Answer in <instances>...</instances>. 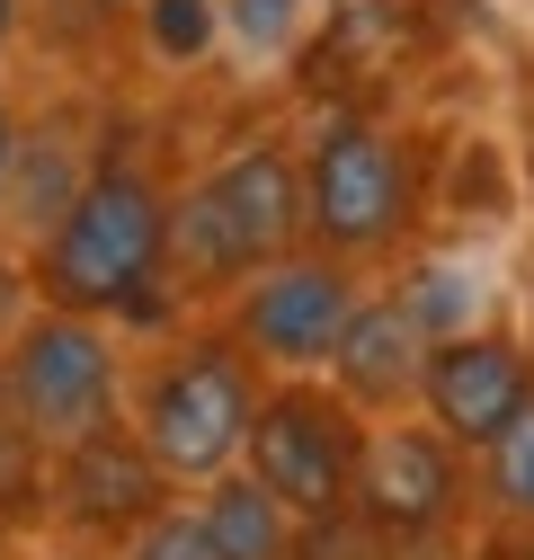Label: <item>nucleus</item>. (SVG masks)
Here are the masks:
<instances>
[{"label": "nucleus", "mask_w": 534, "mask_h": 560, "mask_svg": "<svg viewBox=\"0 0 534 560\" xmlns=\"http://www.w3.org/2000/svg\"><path fill=\"white\" fill-rule=\"evenodd\" d=\"M196 525L214 534L223 560H294V525H303V516H294L258 471L232 463V471L206 480V499H196Z\"/></svg>", "instance_id": "ddd939ff"}, {"label": "nucleus", "mask_w": 534, "mask_h": 560, "mask_svg": "<svg viewBox=\"0 0 534 560\" xmlns=\"http://www.w3.org/2000/svg\"><path fill=\"white\" fill-rule=\"evenodd\" d=\"M223 27H232V45H241L249 62H267V54H286V45H294L303 0H223Z\"/></svg>", "instance_id": "6ab92c4d"}, {"label": "nucleus", "mask_w": 534, "mask_h": 560, "mask_svg": "<svg viewBox=\"0 0 534 560\" xmlns=\"http://www.w3.org/2000/svg\"><path fill=\"white\" fill-rule=\"evenodd\" d=\"M143 36L161 62H196L223 36V0H143Z\"/></svg>", "instance_id": "a211bd4d"}, {"label": "nucleus", "mask_w": 534, "mask_h": 560, "mask_svg": "<svg viewBox=\"0 0 534 560\" xmlns=\"http://www.w3.org/2000/svg\"><path fill=\"white\" fill-rule=\"evenodd\" d=\"M0 560H10V534H0Z\"/></svg>", "instance_id": "4be33fe9"}, {"label": "nucleus", "mask_w": 534, "mask_h": 560, "mask_svg": "<svg viewBox=\"0 0 534 560\" xmlns=\"http://www.w3.org/2000/svg\"><path fill=\"white\" fill-rule=\"evenodd\" d=\"M161 267H170V196L134 161H98L36 241V303L107 320L143 303Z\"/></svg>", "instance_id": "f257e3e1"}, {"label": "nucleus", "mask_w": 534, "mask_h": 560, "mask_svg": "<svg viewBox=\"0 0 534 560\" xmlns=\"http://www.w3.org/2000/svg\"><path fill=\"white\" fill-rule=\"evenodd\" d=\"M481 454H490V499L508 516H534V392H525V409L508 418Z\"/></svg>", "instance_id": "f3484780"}, {"label": "nucleus", "mask_w": 534, "mask_h": 560, "mask_svg": "<svg viewBox=\"0 0 534 560\" xmlns=\"http://www.w3.org/2000/svg\"><path fill=\"white\" fill-rule=\"evenodd\" d=\"M45 480H54V445L27 418L0 409V525L10 516H45Z\"/></svg>", "instance_id": "2eb2a0df"}, {"label": "nucleus", "mask_w": 534, "mask_h": 560, "mask_svg": "<svg viewBox=\"0 0 534 560\" xmlns=\"http://www.w3.org/2000/svg\"><path fill=\"white\" fill-rule=\"evenodd\" d=\"M348 312H357L348 258H294V249H286V258H267L258 276H241L232 338L249 347L258 365L303 374V365H329V347H339Z\"/></svg>", "instance_id": "0eeeda50"}, {"label": "nucleus", "mask_w": 534, "mask_h": 560, "mask_svg": "<svg viewBox=\"0 0 534 560\" xmlns=\"http://www.w3.org/2000/svg\"><path fill=\"white\" fill-rule=\"evenodd\" d=\"M116 400H125V357L98 312L36 303L0 338V409L27 418L45 445H72L81 428L116 418Z\"/></svg>", "instance_id": "20e7f679"}, {"label": "nucleus", "mask_w": 534, "mask_h": 560, "mask_svg": "<svg viewBox=\"0 0 534 560\" xmlns=\"http://www.w3.org/2000/svg\"><path fill=\"white\" fill-rule=\"evenodd\" d=\"M98 161L81 152V133L72 125H19V152H10V178H0V223H10V241H45V223L72 205V187L90 178Z\"/></svg>", "instance_id": "f8f14e48"}, {"label": "nucleus", "mask_w": 534, "mask_h": 560, "mask_svg": "<svg viewBox=\"0 0 534 560\" xmlns=\"http://www.w3.org/2000/svg\"><path fill=\"white\" fill-rule=\"evenodd\" d=\"M19 125H27V116H19V98L0 90V178H10V152H19Z\"/></svg>", "instance_id": "aec40b11"}, {"label": "nucleus", "mask_w": 534, "mask_h": 560, "mask_svg": "<svg viewBox=\"0 0 534 560\" xmlns=\"http://www.w3.org/2000/svg\"><path fill=\"white\" fill-rule=\"evenodd\" d=\"M419 365H428V329L410 320L400 294H357L339 347H329V374H339V400L348 409H400L419 392Z\"/></svg>", "instance_id": "9b49d317"}, {"label": "nucleus", "mask_w": 534, "mask_h": 560, "mask_svg": "<svg viewBox=\"0 0 534 560\" xmlns=\"http://www.w3.org/2000/svg\"><path fill=\"white\" fill-rule=\"evenodd\" d=\"M249 409H258L249 347L241 338H196V347H170V357L152 365V383L134 392L125 428L143 436V454L170 471V489H206L214 471L241 463Z\"/></svg>", "instance_id": "f03ea898"}, {"label": "nucleus", "mask_w": 534, "mask_h": 560, "mask_svg": "<svg viewBox=\"0 0 534 560\" xmlns=\"http://www.w3.org/2000/svg\"><path fill=\"white\" fill-rule=\"evenodd\" d=\"M534 374L508 338H481V329H454V338H428V365H419V400L437 418V436H463V445H490L508 418L525 409Z\"/></svg>", "instance_id": "1a4fd4ad"}, {"label": "nucleus", "mask_w": 534, "mask_h": 560, "mask_svg": "<svg viewBox=\"0 0 534 560\" xmlns=\"http://www.w3.org/2000/svg\"><path fill=\"white\" fill-rule=\"evenodd\" d=\"M303 232H321L329 258H365L410 232V161L383 125L365 116L321 125V143L303 161Z\"/></svg>", "instance_id": "39448f33"}, {"label": "nucleus", "mask_w": 534, "mask_h": 560, "mask_svg": "<svg viewBox=\"0 0 534 560\" xmlns=\"http://www.w3.org/2000/svg\"><path fill=\"white\" fill-rule=\"evenodd\" d=\"M303 232V161L286 143H241L170 205V258L206 285H241Z\"/></svg>", "instance_id": "7ed1b4c3"}, {"label": "nucleus", "mask_w": 534, "mask_h": 560, "mask_svg": "<svg viewBox=\"0 0 534 560\" xmlns=\"http://www.w3.org/2000/svg\"><path fill=\"white\" fill-rule=\"evenodd\" d=\"M116 560H223V551H214L206 525H196V508L161 499L143 525H125V534H116Z\"/></svg>", "instance_id": "dca6fc26"}, {"label": "nucleus", "mask_w": 534, "mask_h": 560, "mask_svg": "<svg viewBox=\"0 0 534 560\" xmlns=\"http://www.w3.org/2000/svg\"><path fill=\"white\" fill-rule=\"evenodd\" d=\"M170 499V471L143 454V436L125 418H98L72 445H54V480H45V516H62L72 534H125Z\"/></svg>", "instance_id": "6e6552de"}, {"label": "nucleus", "mask_w": 534, "mask_h": 560, "mask_svg": "<svg viewBox=\"0 0 534 560\" xmlns=\"http://www.w3.org/2000/svg\"><path fill=\"white\" fill-rule=\"evenodd\" d=\"M249 471L277 489V499L312 525V516H339L348 508V480H357V454H365V428L339 392H312V383H286V392H258L249 409Z\"/></svg>", "instance_id": "423d86ee"}, {"label": "nucleus", "mask_w": 534, "mask_h": 560, "mask_svg": "<svg viewBox=\"0 0 534 560\" xmlns=\"http://www.w3.org/2000/svg\"><path fill=\"white\" fill-rule=\"evenodd\" d=\"M348 499H357V516L365 525H383V534H437L445 525V508H454V454H445V436L437 428H374L365 436V454H357V480H348Z\"/></svg>", "instance_id": "9d476101"}, {"label": "nucleus", "mask_w": 534, "mask_h": 560, "mask_svg": "<svg viewBox=\"0 0 534 560\" xmlns=\"http://www.w3.org/2000/svg\"><path fill=\"white\" fill-rule=\"evenodd\" d=\"M400 303H410V320L428 338H454V329H473V312H481V276L463 258H428L410 285H400Z\"/></svg>", "instance_id": "4468645a"}, {"label": "nucleus", "mask_w": 534, "mask_h": 560, "mask_svg": "<svg viewBox=\"0 0 534 560\" xmlns=\"http://www.w3.org/2000/svg\"><path fill=\"white\" fill-rule=\"evenodd\" d=\"M19 45V0H0V54Z\"/></svg>", "instance_id": "412c9836"}]
</instances>
